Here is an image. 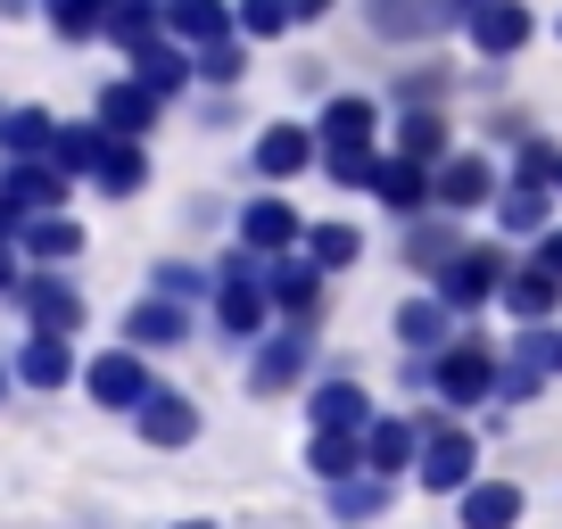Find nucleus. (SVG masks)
Masks as SVG:
<instances>
[{
  "label": "nucleus",
  "mask_w": 562,
  "mask_h": 529,
  "mask_svg": "<svg viewBox=\"0 0 562 529\" xmlns=\"http://www.w3.org/2000/svg\"><path fill=\"white\" fill-rule=\"evenodd\" d=\"M472 463H480V447H472V430H456V423H422V463H414V480L430 496H463L472 488Z\"/></svg>",
  "instance_id": "nucleus-1"
},
{
  "label": "nucleus",
  "mask_w": 562,
  "mask_h": 529,
  "mask_svg": "<svg viewBox=\"0 0 562 529\" xmlns=\"http://www.w3.org/2000/svg\"><path fill=\"white\" fill-rule=\"evenodd\" d=\"M83 389H91V406H108V414H140L158 381H149L140 348H108V356H91V364H83Z\"/></svg>",
  "instance_id": "nucleus-2"
},
{
  "label": "nucleus",
  "mask_w": 562,
  "mask_h": 529,
  "mask_svg": "<svg viewBox=\"0 0 562 529\" xmlns=\"http://www.w3.org/2000/svg\"><path fill=\"white\" fill-rule=\"evenodd\" d=\"M496 356L480 348V339H456V348L430 364V381H439V397H456V406H480V397H496Z\"/></svg>",
  "instance_id": "nucleus-3"
},
{
  "label": "nucleus",
  "mask_w": 562,
  "mask_h": 529,
  "mask_svg": "<svg viewBox=\"0 0 562 529\" xmlns=\"http://www.w3.org/2000/svg\"><path fill=\"white\" fill-rule=\"evenodd\" d=\"M439 299L456 306V315H463V306H480V299H505V248H488V240L463 248V257L439 273Z\"/></svg>",
  "instance_id": "nucleus-4"
},
{
  "label": "nucleus",
  "mask_w": 562,
  "mask_h": 529,
  "mask_svg": "<svg viewBox=\"0 0 562 529\" xmlns=\"http://www.w3.org/2000/svg\"><path fill=\"white\" fill-rule=\"evenodd\" d=\"M58 199H67V175H58L50 158H18L9 175H0V207L18 215V224H34V215H50Z\"/></svg>",
  "instance_id": "nucleus-5"
},
{
  "label": "nucleus",
  "mask_w": 562,
  "mask_h": 529,
  "mask_svg": "<svg viewBox=\"0 0 562 529\" xmlns=\"http://www.w3.org/2000/svg\"><path fill=\"white\" fill-rule=\"evenodd\" d=\"M18 299H25V323H34L42 339H67V331H83V299H75L58 273H25L18 282Z\"/></svg>",
  "instance_id": "nucleus-6"
},
{
  "label": "nucleus",
  "mask_w": 562,
  "mask_h": 529,
  "mask_svg": "<svg viewBox=\"0 0 562 529\" xmlns=\"http://www.w3.org/2000/svg\"><path fill=\"white\" fill-rule=\"evenodd\" d=\"M496 199V175H488V158H439V175H430V207H447V215H472V207H488Z\"/></svg>",
  "instance_id": "nucleus-7"
},
{
  "label": "nucleus",
  "mask_w": 562,
  "mask_h": 529,
  "mask_svg": "<svg viewBox=\"0 0 562 529\" xmlns=\"http://www.w3.org/2000/svg\"><path fill=\"white\" fill-rule=\"evenodd\" d=\"M158 25H166V42H182V50H215V42H232V9H224V0H166Z\"/></svg>",
  "instance_id": "nucleus-8"
},
{
  "label": "nucleus",
  "mask_w": 562,
  "mask_h": 529,
  "mask_svg": "<svg viewBox=\"0 0 562 529\" xmlns=\"http://www.w3.org/2000/svg\"><path fill=\"white\" fill-rule=\"evenodd\" d=\"M133 430H140L149 447H191V439H199V406L182 397V389H149V406L133 414Z\"/></svg>",
  "instance_id": "nucleus-9"
},
{
  "label": "nucleus",
  "mask_w": 562,
  "mask_h": 529,
  "mask_svg": "<svg viewBox=\"0 0 562 529\" xmlns=\"http://www.w3.org/2000/svg\"><path fill=\"white\" fill-rule=\"evenodd\" d=\"M265 290H273V306L290 315V331H315V315H323V264H273Z\"/></svg>",
  "instance_id": "nucleus-10"
},
{
  "label": "nucleus",
  "mask_w": 562,
  "mask_h": 529,
  "mask_svg": "<svg viewBox=\"0 0 562 529\" xmlns=\"http://www.w3.org/2000/svg\"><path fill=\"white\" fill-rule=\"evenodd\" d=\"M100 124L116 133V142H140V133H158V91L133 83V75H124V83H108V91H100Z\"/></svg>",
  "instance_id": "nucleus-11"
},
{
  "label": "nucleus",
  "mask_w": 562,
  "mask_h": 529,
  "mask_svg": "<svg viewBox=\"0 0 562 529\" xmlns=\"http://www.w3.org/2000/svg\"><path fill=\"white\" fill-rule=\"evenodd\" d=\"M299 372H306V331H273L257 348V364H248V397H281Z\"/></svg>",
  "instance_id": "nucleus-12"
},
{
  "label": "nucleus",
  "mask_w": 562,
  "mask_h": 529,
  "mask_svg": "<svg viewBox=\"0 0 562 529\" xmlns=\"http://www.w3.org/2000/svg\"><path fill=\"white\" fill-rule=\"evenodd\" d=\"M315 166V133L306 124H265L257 133V175L265 182H290V175H306Z\"/></svg>",
  "instance_id": "nucleus-13"
},
{
  "label": "nucleus",
  "mask_w": 562,
  "mask_h": 529,
  "mask_svg": "<svg viewBox=\"0 0 562 529\" xmlns=\"http://www.w3.org/2000/svg\"><path fill=\"white\" fill-rule=\"evenodd\" d=\"M414 463H422V430H414V423H397V414H389V423L364 430V472H372V480H397V472H414Z\"/></svg>",
  "instance_id": "nucleus-14"
},
{
  "label": "nucleus",
  "mask_w": 562,
  "mask_h": 529,
  "mask_svg": "<svg viewBox=\"0 0 562 529\" xmlns=\"http://www.w3.org/2000/svg\"><path fill=\"white\" fill-rule=\"evenodd\" d=\"M175 339H191V306L182 299H140L124 315V348H175Z\"/></svg>",
  "instance_id": "nucleus-15"
},
{
  "label": "nucleus",
  "mask_w": 562,
  "mask_h": 529,
  "mask_svg": "<svg viewBox=\"0 0 562 529\" xmlns=\"http://www.w3.org/2000/svg\"><path fill=\"white\" fill-rule=\"evenodd\" d=\"M554 356H562V339H554V331H529L521 348H513V364L496 372V397H505V406L538 397V381H546V364H554Z\"/></svg>",
  "instance_id": "nucleus-16"
},
{
  "label": "nucleus",
  "mask_w": 562,
  "mask_h": 529,
  "mask_svg": "<svg viewBox=\"0 0 562 529\" xmlns=\"http://www.w3.org/2000/svg\"><path fill=\"white\" fill-rule=\"evenodd\" d=\"M472 50H480V58L529 50V9H521V0H488V9L472 18Z\"/></svg>",
  "instance_id": "nucleus-17"
},
{
  "label": "nucleus",
  "mask_w": 562,
  "mask_h": 529,
  "mask_svg": "<svg viewBox=\"0 0 562 529\" xmlns=\"http://www.w3.org/2000/svg\"><path fill=\"white\" fill-rule=\"evenodd\" d=\"M456 25V0H372V34L405 42V34H439Z\"/></svg>",
  "instance_id": "nucleus-18"
},
{
  "label": "nucleus",
  "mask_w": 562,
  "mask_h": 529,
  "mask_svg": "<svg viewBox=\"0 0 562 529\" xmlns=\"http://www.w3.org/2000/svg\"><path fill=\"white\" fill-rule=\"evenodd\" d=\"M306 423L315 430H372V406L356 381H323V389H306Z\"/></svg>",
  "instance_id": "nucleus-19"
},
{
  "label": "nucleus",
  "mask_w": 562,
  "mask_h": 529,
  "mask_svg": "<svg viewBox=\"0 0 562 529\" xmlns=\"http://www.w3.org/2000/svg\"><path fill=\"white\" fill-rule=\"evenodd\" d=\"M191 75H199V58L182 50V42H158V34H149V42L133 50V83H149L158 100H166V91H182Z\"/></svg>",
  "instance_id": "nucleus-20"
},
{
  "label": "nucleus",
  "mask_w": 562,
  "mask_h": 529,
  "mask_svg": "<svg viewBox=\"0 0 562 529\" xmlns=\"http://www.w3.org/2000/svg\"><path fill=\"white\" fill-rule=\"evenodd\" d=\"M456 521L463 529H513L521 521V488H513V480H472L463 505H456Z\"/></svg>",
  "instance_id": "nucleus-21"
},
{
  "label": "nucleus",
  "mask_w": 562,
  "mask_h": 529,
  "mask_svg": "<svg viewBox=\"0 0 562 529\" xmlns=\"http://www.w3.org/2000/svg\"><path fill=\"white\" fill-rule=\"evenodd\" d=\"M290 240H299V215L281 207V199H248V207H240V248H257V257H281Z\"/></svg>",
  "instance_id": "nucleus-22"
},
{
  "label": "nucleus",
  "mask_w": 562,
  "mask_h": 529,
  "mask_svg": "<svg viewBox=\"0 0 562 529\" xmlns=\"http://www.w3.org/2000/svg\"><path fill=\"white\" fill-rule=\"evenodd\" d=\"M306 472L331 480V488H348V480L364 472V447H356V430H315V439H306Z\"/></svg>",
  "instance_id": "nucleus-23"
},
{
  "label": "nucleus",
  "mask_w": 562,
  "mask_h": 529,
  "mask_svg": "<svg viewBox=\"0 0 562 529\" xmlns=\"http://www.w3.org/2000/svg\"><path fill=\"white\" fill-rule=\"evenodd\" d=\"M108 142H116V133H108L100 116H91V124H58V149H50V166H58V175H100Z\"/></svg>",
  "instance_id": "nucleus-24"
},
{
  "label": "nucleus",
  "mask_w": 562,
  "mask_h": 529,
  "mask_svg": "<svg viewBox=\"0 0 562 529\" xmlns=\"http://www.w3.org/2000/svg\"><path fill=\"white\" fill-rule=\"evenodd\" d=\"M397 339L405 348H447V339H456V306L447 299H405L397 306Z\"/></svg>",
  "instance_id": "nucleus-25"
},
{
  "label": "nucleus",
  "mask_w": 562,
  "mask_h": 529,
  "mask_svg": "<svg viewBox=\"0 0 562 529\" xmlns=\"http://www.w3.org/2000/svg\"><path fill=\"white\" fill-rule=\"evenodd\" d=\"M0 142H9V158H50L58 149V116L50 108H9V116H0Z\"/></svg>",
  "instance_id": "nucleus-26"
},
{
  "label": "nucleus",
  "mask_w": 562,
  "mask_h": 529,
  "mask_svg": "<svg viewBox=\"0 0 562 529\" xmlns=\"http://www.w3.org/2000/svg\"><path fill=\"white\" fill-rule=\"evenodd\" d=\"M18 381L25 389H67L75 381V356H67V339H25V356H18Z\"/></svg>",
  "instance_id": "nucleus-27"
},
{
  "label": "nucleus",
  "mask_w": 562,
  "mask_h": 529,
  "mask_svg": "<svg viewBox=\"0 0 562 529\" xmlns=\"http://www.w3.org/2000/svg\"><path fill=\"white\" fill-rule=\"evenodd\" d=\"M372 191H381V199H389V207H397V215H422V207H430V175H422L414 158H381V175H372Z\"/></svg>",
  "instance_id": "nucleus-28"
},
{
  "label": "nucleus",
  "mask_w": 562,
  "mask_h": 529,
  "mask_svg": "<svg viewBox=\"0 0 562 529\" xmlns=\"http://www.w3.org/2000/svg\"><path fill=\"white\" fill-rule=\"evenodd\" d=\"M372 124H381L372 100H331V108H323V149H364Z\"/></svg>",
  "instance_id": "nucleus-29"
},
{
  "label": "nucleus",
  "mask_w": 562,
  "mask_h": 529,
  "mask_svg": "<svg viewBox=\"0 0 562 529\" xmlns=\"http://www.w3.org/2000/svg\"><path fill=\"white\" fill-rule=\"evenodd\" d=\"M25 257H34V264L83 257V224H67V215H34V224H25Z\"/></svg>",
  "instance_id": "nucleus-30"
},
{
  "label": "nucleus",
  "mask_w": 562,
  "mask_h": 529,
  "mask_svg": "<svg viewBox=\"0 0 562 529\" xmlns=\"http://www.w3.org/2000/svg\"><path fill=\"white\" fill-rule=\"evenodd\" d=\"M91 182H100V191H140V182H149V158H140V142H108V158H100V175H91Z\"/></svg>",
  "instance_id": "nucleus-31"
},
{
  "label": "nucleus",
  "mask_w": 562,
  "mask_h": 529,
  "mask_svg": "<svg viewBox=\"0 0 562 529\" xmlns=\"http://www.w3.org/2000/svg\"><path fill=\"white\" fill-rule=\"evenodd\" d=\"M42 9H50V25L67 42H91V34H108V9H116V0H42Z\"/></svg>",
  "instance_id": "nucleus-32"
},
{
  "label": "nucleus",
  "mask_w": 562,
  "mask_h": 529,
  "mask_svg": "<svg viewBox=\"0 0 562 529\" xmlns=\"http://www.w3.org/2000/svg\"><path fill=\"white\" fill-rule=\"evenodd\" d=\"M554 299H562V282H554V273H538V264H529V273H505V306H513V315L538 323Z\"/></svg>",
  "instance_id": "nucleus-33"
},
{
  "label": "nucleus",
  "mask_w": 562,
  "mask_h": 529,
  "mask_svg": "<svg viewBox=\"0 0 562 529\" xmlns=\"http://www.w3.org/2000/svg\"><path fill=\"white\" fill-rule=\"evenodd\" d=\"M306 257H315L323 273H331V264H356V257H364V232H356V224H315V232H306Z\"/></svg>",
  "instance_id": "nucleus-34"
},
{
  "label": "nucleus",
  "mask_w": 562,
  "mask_h": 529,
  "mask_svg": "<svg viewBox=\"0 0 562 529\" xmlns=\"http://www.w3.org/2000/svg\"><path fill=\"white\" fill-rule=\"evenodd\" d=\"M496 224H505V232H538V240H546V191H538V182H513V191L496 199Z\"/></svg>",
  "instance_id": "nucleus-35"
},
{
  "label": "nucleus",
  "mask_w": 562,
  "mask_h": 529,
  "mask_svg": "<svg viewBox=\"0 0 562 529\" xmlns=\"http://www.w3.org/2000/svg\"><path fill=\"white\" fill-rule=\"evenodd\" d=\"M232 25H240L248 42H273V34H290V0H240V9H232Z\"/></svg>",
  "instance_id": "nucleus-36"
},
{
  "label": "nucleus",
  "mask_w": 562,
  "mask_h": 529,
  "mask_svg": "<svg viewBox=\"0 0 562 529\" xmlns=\"http://www.w3.org/2000/svg\"><path fill=\"white\" fill-rule=\"evenodd\" d=\"M331 513H339V521H372V513H389V480H348V488H331Z\"/></svg>",
  "instance_id": "nucleus-37"
},
{
  "label": "nucleus",
  "mask_w": 562,
  "mask_h": 529,
  "mask_svg": "<svg viewBox=\"0 0 562 529\" xmlns=\"http://www.w3.org/2000/svg\"><path fill=\"white\" fill-rule=\"evenodd\" d=\"M439 149H447V116H405V158H439Z\"/></svg>",
  "instance_id": "nucleus-38"
},
{
  "label": "nucleus",
  "mask_w": 562,
  "mask_h": 529,
  "mask_svg": "<svg viewBox=\"0 0 562 529\" xmlns=\"http://www.w3.org/2000/svg\"><path fill=\"white\" fill-rule=\"evenodd\" d=\"M199 75H207V83H240V75H248L240 42H215V50H199Z\"/></svg>",
  "instance_id": "nucleus-39"
},
{
  "label": "nucleus",
  "mask_w": 562,
  "mask_h": 529,
  "mask_svg": "<svg viewBox=\"0 0 562 529\" xmlns=\"http://www.w3.org/2000/svg\"><path fill=\"white\" fill-rule=\"evenodd\" d=\"M331 175L339 182H372V175H381V158H372V149H331Z\"/></svg>",
  "instance_id": "nucleus-40"
},
{
  "label": "nucleus",
  "mask_w": 562,
  "mask_h": 529,
  "mask_svg": "<svg viewBox=\"0 0 562 529\" xmlns=\"http://www.w3.org/2000/svg\"><path fill=\"white\" fill-rule=\"evenodd\" d=\"M554 149H546V142H521V175H513V182H546V175H554Z\"/></svg>",
  "instance_id": "nucleus-41"
},
{
  "label": "nucleus",
  "mask_w": 562,
  "mask_h": 529,
  "mask_svg": "<svg viewBox=\"0 0 562 529\" xmlns=\"http://www.w3.org/2000/svg\"><path fill=\"white\" fill-rule=\"evenodd\" d=\"M529 264H538V273H554V282H562V232H546V240H538V257H529Z\"/></svg>",
  "instance_id": "nucleus-42"
},
{
  "label": "nucleus",
  "mask_w": 562,
  "mask_h": 529,
  "mask_svg": "<svg viewBox=\"0 0 562 529\" xmlns=\"http://www.w3.org/2000/svg\"><path fill=\"white\" fill-rule=\"evenodd\" d=\"M323 9H339V0H290V18H299V25H315Z\"/></svg>",
  "instance_id": "nucleus-43"
},
{
  "label": "nucleus",
  "mask_w": 562,
  "mask_h": 529,
  "mask_svg": "<svg viewBox=\"0 0 562 529\" xmlns=\"http://www.w3.org/2000/svg\"><path fill=\"white\" fill-rule=\"evenodd\" d=\"M0 290H18V257L9 248H0Z\"/></svg>",
  "instance_id": "nucleus-44"
},
{
  "label": "nucleus",
  "mask_w": 562,
  "mask_h": 529,
  "mask_svg": "<svg viewBox=\"0 0 562 529\" xmlns=\"http://www.w3.org/2000/svg\"><path fill=\"white\" fill-rule=\"evenodd\" d=\"M25 9H34V0H0V18H25Z\"/></svg>",
  "instance_id": "nucleus-45"
},
{
  "label": "nucleus",
  "mask_w": 562,
  "mask_h": 529,
  "mask_svg": "<svg viewBox=\"0 0 562 529\" xmlns=\"http://www.w3.org/2000/svg\"><path fill=\"white\" fill-rule=\"evenodd\" d=\"M175 529H215V521H175Z\"/></svg>",
  "instance_id": "nucleus-46"
},
{
  "label": "nucleus",
  "mask_w": 562,
  "mask_h": 529,
  "mask_svg": "<svg viewBox=\"0 0 562 529\" xmlns=\"http://www.w3.org/2000/svg\"><path fill=\"white\" fill-rule=\"evenodd\" d=\"M9 224H18V215H9V207H0V232H9Z\"/></svg>",
  "instance_id": "nucleus-47"
},
{
  "label": "nucleus",
  "mask_w": 562,
  "mask_h": 529,
  "mask_svg": "<svg viewBox=\"0 0 562 529\" xmlns=\"http://www.w3.org/2000/svg\"><path fill=\"white\" fill-rule=\"evenodd\" d=\"M0 397H9V364H0Z\"/></svg>",
  "instance_id": "nucleus-48"
},
{
  "label": "nucleus",
  "mask_w": 562,
  "mask_h": 529,
  "mask_svg": "<svg viewBox=\"0 0 562 529\" xmlns=\"http://www.w3.org/2000/svg\"><path fill=\"white\" fill-rule=\"evenodd\" d=\"M554 191H562V166H554Z\"/></svg>",
  "instance_id": "nucleus-49"
},
{
  "label": "nucleus",
  "mask_w": 562,
  "mask_h": 529,
  "mask_svg": "<svg viewBox=\"0 0 562 529\" xmlns=\"http://www.w3.org/2000/svg\"><path fill=\"white\" fill-rule=\"evenodd\" d=\"M554 364H562V356H554Z\"/></svg>",
  "instance_id": "nucleus-50"
}]
</instances>
